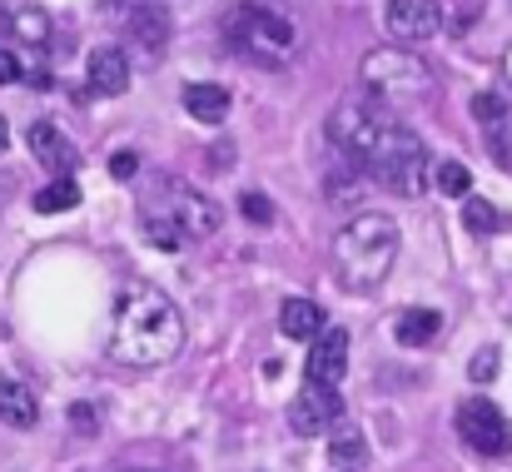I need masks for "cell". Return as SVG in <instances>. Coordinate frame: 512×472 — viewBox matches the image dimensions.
<instances>
[{"mask_svg": "<svg viewBox=\"0 0 512 472\" xmlns=\"http://www.w3.org/2000/svg\"><path fill=\"white\" fill-rule=\"evenodd\" d=\"M473 110H478V120H483L488 130H498V125L508 120V105H503L498 95H478V100H473Z\"/></svg>", "mask_w": 512, "mask_h": 472, "instance_id": "cell-24", "label": "cell"}, {"mask_svg": "<svg viewBox=\"0 0 512 472\" xmlns=\"http://www.w3.org/2000/svg\"><path fill=\"white\" fill-rule=\"evenodd\" d=\"M438 189H443V194H453V199H468L473 179H468V169H463L458 159H443V164H438Z\"/></svg>", "mask_w": 512, "mask_h": 472, "instance_id": "cell-23", "label": "cell"}, {"mask_svg": "<svg viewBox=\"0 0 512 472\" xmlns=\"http://www.w3.org/2000/svg\"><path fill=\"white\" fill-rule=\"evenodd\" d=\"M184 343V318L155 284H125L110 318V358L125 368H160Z\"/></svg>", "mask_w": 512, "mask_h": 472, "instance_id": "cell-1", "label": "cell"}, {"mask_svg": "<svg viewBox=\"0 0 512 472\" xmlns=\"http://www.w3.org/2000/svg\"><path fill=\"white\" fill-rule=\"evenodd\" d=\"M25 70H20V60L10 55V50H0V85H15Z\"/></svg>", "mask_w": 512, "mask_h": 472, "instance_id": "cell-28", "label": "cell"}, {"mask_svg": "<svg viewBox=\"0 0 512 472\" xmlns=\"http://www.w3.org/2000/svg\"><path fill=\"white\" fill-rule=\"evenodd\" d=\"M239 209H244V219H249V224H269V219H274V204H269L259 189H249V194L239 199Z\"/></svg>", "mask_w": 512, "mask_h": 472, "instance_id": "cell-25", "label": "cell"}, {"mask_svg": "<svg viewBox=\"0 0 512 472\" xmlns=\"http://www.w3.org/2000/svg\"><path fill=\"white\" fill-rule=\"evenodd\" d=\"M398 224L388 214H358L353 224H343L334 234V269H339V284L348 294H373L393 259H398Z\"/></svg>", "mask_w": 512, "mask_h": 472, "instance_id": "cell-3", "label": "cell"}, {"mask_svg": "<svg viewBox=\"0 0 512 472\" xmlns=\"http://www.w3.org/2000/svg\"><path fill=\"white\" fill-rule=\"evenodd\" d=\"M110 174H115V179H135V174H140V155H135V150H115V155H110Z\"/></svg>", "mask_w": 512, "mask_h": 472, "instance_id": "cell-26", "label": "cell"}, {"mask_svg": "<svg viewBox=\"0 0 512 472\" xmlns=\"http://www.w3.org/2000/svg\"><path fill=\"white\" fill-rule=\"evenodd\" d=\"M224 40H229L239 55L259 60V65H279V60H289V55L299 50V30H294L279 10L254 5V0H239V5L224 15Z\"/></svg>", "mask_w": 512, "mask_h": 472, "instance_id": "cell-4", "label": "cell"}, {"mask_svg": "<svg viewBox=\"0 0 512 472\" xmlns=\"http://www.w3.org/2000/svg\"><path fill=\"white\" fill-rule=\"evenodd\" d=\"M125 30H130V40H135L145 55H165V45H170V15H165L160 5H150V0L125 15Z\"/></svg>", "mask_w": 512, "mask_h": 472, "instance_id": "cell-13", "label": "cell"}, {"mask_svg": "<svg viewBox=\"0 0 512 472\" xmlns=\"http://www.w3.org/2000/svg\"><path fill=\"white\" fill-rule=\"evenodd\" d=\"M75 204H80V189H75L70 174L55 179V184H45V189L35 194V209H40V214H65V209H75Z\"/></svg>", "mask_w": 512, "mask_h": 472, "instance_id": "cell-20", "label": "cell"}, {"mask_svg": "<svg viewBox=\"0 0 512 472\" xmlns=\"http://www.w3.org/2000/svg\"><path fill=\"white\" fill-rule=\"evenodd\" d=\"M508 80H512V50H508Z\"/></svg>", "mask_w": 512, "mask_h": 472, "instance_id": "cell-31", "label": "cell"}, {"mask_svg": "<svg viewBox=\"0 0 512 472\" xmlns=\"http://www.w3.org/2000/svg\"><path fill=\"white\" fill-rule=\"evenodd\" d=\"M279 328H284V338H314V333L324 328V309H319L314 299H284Z\"/></svg>", "mask_w": 512, "mask_h": 472, "instance_id": "cell-18", "label": "cell"}, {"mask_svg": "<svg viewBox=\"0 0 512 472\" xmlns=\"http://www.w3.org/2000/svg\"><path fill=\"white\" fill-rule=\"evenodd\" d=\"M438 328H443V314H438V309H403L398 323H393V338H398L403 348H428V343L438 338Z\"/></svg>", "mask_w": 512, "mask_h": 472, "instance_id": "cell-17", "label": "cell"}, {"mask_svg": "<svg viewBox=\"0 0 512 472\" xmlns=\"http://www.w3.org/2000/svg\"><path fill=\"white\" fill-rule=\"evenodd\" d=\"M343 418V398L339 388H324V383H304V393L289 403V428L299 438H319L324 428H334Z\"/></svg>", "mask_w": 512, "mask_h": 472, "instance_id": "cell-9", "label": "cell"}, {"mask_svg": "<svg viewBox=\"0 0 512 472\" xmlns=\"http://www.w3.org/2000/svg\"><path fill=\"white\" fill-rule=\"evenodd\" d=\"M184 110H189V120H199V125H219V120L229 115V90L199 80V85L184 90Z\"/></svg>", "mask_w": 512, "mask_h": 472, "instance_id": "cell-15", "label": "cell"}, {"mask_svg": "<svg viewBox=\"0 0 512 472\" xmlns=\"http://www.w3.org/2000/svg\"><path fill=\"white\" fill-rule=\"evenodd\" d=\"M25 145H30V155L40 159V164H45L50 174H60V179H65V174L75 169V145H70V140H65V135H60V130L50 125V120H40V125H30V135H25Z\"/></svg>", "mask_w": 512, "mask_h": 472, "instance_id": "cell-12", "label": "cell"}, {"mask_svg": "<svg viewBox=\"0 0 512 472\" xmlns=\"http://www.w3.org/2000/svg\"><path fill=\"white\" fill-rule=\"evenodd\" d=\"M473 378H478V383L498 378V348H483V353L473 358Z\"/></svg>", "mask_w": 512, "mask_h": 472, "instance_id": "cell-27", "label": "cell"}, {"mask_svg": "<svg viewBox=\"0 0 512 472\" xmlns=\"http://www.w3.org/2000/svg\"><path fill=\"white\" fill-rule=\"evenodd\" d=\"M90 90L95 95H125L130 90V55L120 45H100L90 55Z\"/></svg>", "mask_w": 512, "mask_h": 472, "instance_id": "cell-14", "label": "cell"}, {"mask_svg": "<svg viewBox=\"0 0 512 472\" xmlns=\"http://www.w3.org/2000/svg\"><path fill=\"white\" fill-rule=\"evenodd\" d=\"M10 30H15L20 40H30V45H45V40H50V15L25 5V10H15V15H10Z\"/></svg>", "mask_w": 512, "mask_h": 472, "instance_id": "cell-22", "label": "cell"}, {"mask_svg": "<svg viewBox=\"0 0 512 472\" xmlns=\"http://www.w3.org/2000/svg\"><path fill=\"white\" fill-rule=\"evenodd\" d=\"M458 433H463V443H468L473 453H483V458H503V453H512L508 418L498 413L493 398H468V403L458 408Z\"/></svg>", "mask_w": 512, "mask_h": 472, "instance_id": "cell-8", "label": "cell"}, {"mask_svg": "<svg viewBox=\"0 0 512 472\" xmlns=\"http://www.w3.org/2000/svg\"><path fill=\"white\" fill-rule=\"evenodd\" d=\"M5 145H10V130H5V120H0V150H5Z\"/></svg>", "mask_w": 512, "mask_h": 472, "instance_id": "cell-30", "label": "cell"}, {"mask_svg": "<svg viewBox=\"0 0 512 472\" xmlns=\"http://www.w3.org/2000/svg\"><path fill=\"white\" fill-rule=\"evenodd\" d=\"M368 164V174L388 189V194H398V199H423V189H428V150H423V140L413 135V130H403V125H388L383 135H378V145L363 155Z\"/></svg>", "mask_w": 512, "mask_h": 472, "instance_id": "cell-5", "label": "cell"}, {"mask_svg": "<svg viewBox=\"0 0 512 472\" xmlns=\"http://www.w3.org/2000/svg\"><path fill=\"white\" fill-rule=\"evenodd\" d=\"M463 224H468V234H478V239H488V234L508 229V219H503L488 199H463Z\"/></svg>", "mask_w": 512, "mask_h": 472, "instance_id": "cell-19", "label": "cell"}, {"mask_svg": "<svg viewBox=\"0 0 512 472\" xmlns=\"http://www.w3.org/2000/svg\"><path fill=\"white\" fill-rule=\"evenodd\" d=\"M393 125V105L388 100H378L368 85H358L353 95H343L339 105H334V115H329V140L339 145L343 155H368L373 145H378V135Z\"/></svg>", "mask_w": 512, "mask_h": 472, "instance_id": "cell-6", "label": "cell"}, {"mask_svg": "<svg viewBox=\"0 0 512 472\" xmlns=\"http://www.w3.org/2000/svg\"><path fill=\"white\" fill-rule=\"evenodd\" d=\"M329 458H334L339 468H358V463L368 458L363 433H358V428H339V433H334V443H329Z\"/></svg>", "mask_w": 512, "mask_h": 472, "instance_id": "cell-21", "label": "cell"}, {"mask_svg": "<svg viewBox=\"0 0 512 472\" xmlns=\"http://www.w3.org/2000/svg\"><path fill=\"white\" fill-rule=\"evenodd\" d=\"M70 418H75V428H85V433H90V428H95V413H90V408H75V413H70Z\"/></svg>", "mask_w": 512, "mask_h": 472, "instance_id": "cell-29", "label": "cell"}, {"mask_svg": "<svg viewBox=\"0 0 512 472\" xmlns=\"http://www.w3.org/2000/svg\"><path fill=\"white\" fill-rule=\"evenodd\" d=\"M383 25H388L393 40L418 45V40H433V35H438L443 5H438V0H388V5H383Z\"/></svg>", "mask_w": 512, "mask_h": 472, "instance_id": "cell-10", "label": "cell"}, {"mask_svg": "<svg viewBox=\"0 0 512 472\" xmlns=\"http://www.w3.org/2000/svg\"><path fill=\"white\" fill-rule=\"evenodd\" d=\"M219 219H224V209L184 179H155L150 199H140V224H145L155 249H179V244L209 239L219 229Z\"/></svg>", "mask_w": 512, "mask_h": 472, "instance_id": "cell-2", "label": "cell"}, {"mask_svg": "<svg viewBox=\"0 0 512 472\" xmlns=\"http://www.w3.org/2000/svg\"><path fill=\"white\" fill-rule=\"evenodd\" d=\"M343 373H348V333L343 328H319L314 348H309V383L339 388Z\"/></svg>", "mask_w": 512, "mask_h": 472, "instance_id": "cell-11", "label": "cell"}, {"mask_svg": "<svg viewBox=\"0 0 512 472\" xmlns=\"http://www.w3.org/2000/svg\"><path fill=\"white\" fill-rule=\"evenodd\" d=\"M428 65L408 50H373L363 55V85L388 100V105H403V100H423L428 95Z\"/></svg>", "mask_w": 512, "mask_h": 472, "instance_id": "cell-7", "label": "cell"}, {"mask_svg": "<svg viewBox=\"0 0 512 472\" xmlns=\"http://www.w3.org/2000/svg\"><path fill=\"white\" fill-rule=\"evenodd\" d=\"M35 418H40L35 393H30L25 383H15V378H0V423H10V428H35Z\"/></svg>", "mask_w": 512, "mask_h": 472, "instance_id": "cell-16", "label": "cell"}]
</instances>
